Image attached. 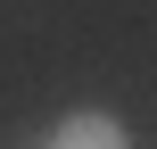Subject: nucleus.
Segmentation results:
<instances>
[{
	"label": "nucleus",
	"instance_id": "1",
	"mask_svg": "<svg viewBox=\"0 0 157 149\" xmlns=\"http://www.w3.org/2000/svg\"><path fill=\"white\" fill-rule=\"evenodd\" d=\"M50 149H132V141H124L116 116H66V133H58Z\"/></svg>",
	"mask_w": 157,
	"mask_h": 149
}]
</instances>
